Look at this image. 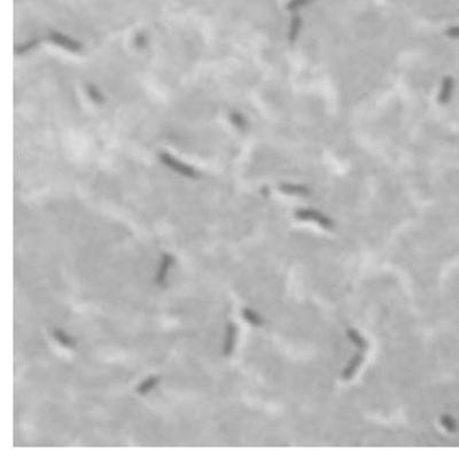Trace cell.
<instances>
[{
    "mask_svg": "<svg viewBox=\"0 0 459 459\" xmlns=\"http://www.w3.org/2000/svg\"><path fill=\"white\" fill-rule=\"evenodd\" d=\"M52 336L56 341H58L59 343H61L63 347L75 348V346H76L75 339L70 337L69 334H67L66 332L60 330V328H54V330L52 331Z\"/></svg>",
    "mask_w": 459,
    "mask_h": 459,
    "instance_id": "cell-3",
    "label": "cell"
},
{
    "mask_svg": "<svg viewBox=\"0 0 459 459\" xmlns=\"http://www.w3.org/2000/svg\"><path fill=\"white\" fill-rule=\"evenodd\" d=\"M311 1H314V0H290L287 4V9L291 12L297 11V9L302 8L304 6L309 5Z\"/></svg>",
    "mask_w": 459,
    "mask_h": 459,
    "instance_id": "cell-7",
    "label": "cell"
},
{
    "mask_svg": "<svg viewBox=\"0 0 459 459\" xmlns=\"http://www.w3.org/2000/svg\"><path fill=\"white\" fill-rule=\"evenodd\" d=\"M447 35L452 38H459V26H452L447 30Z\"/></svg>",
    "mask_w": 459,
    "mask_h": 459,
    "instance_id": "cell-8",
    "label": "cell"
},
{
    "mask_svg": "<svg viewBox=\"0 0 459 459\" xmlns=\"http://www.w3.org/2000/svg\"><path fill=\"white\" fill-rule=\"evenodd\" d=\"M454 88H455V80L451 76H445L443 80H442V85H441V91L440 95H438V102L441 105H447V103L450 101L452 92H454Z\"/></svg>",
    "mask_w": 459,
    "mask_h": 459,
    "instance_id": "cell-2",
    "label": "cell"
},
{
    "mask_svg": "<svg viewBox=\"0 0 459 459\" xmlns=\"http://www.w3.org/2000/svg\"><path fill=\"white\" fill-rule=\"evenodd\" d=\"M173 263H175V259H173L172 255H170V254H163L162 261H161L159 271H157L155 278V283L159 285V286H164V284L167 283L168 272L169 270L171 269Z\"/></svg>",
    "mask_w": 459,
    "mask_h": 459,
    "instance_id": "cell-1",
    "label": "cell"
},
{
    "mask_svg": "<svg viewBox=\"0 0 459 459\" xmlns=\"http://www.w3.org/2000/svg\"><path fill=\"white\" fill-rule=\"evenodd\" d=\"M281 190L285 191L287 193H301V194H306L308 193V189L304 186H300V185H291V184H283L281 185Z\"/></svg>",
    "mask_w": 459,
    "mask_h": 459,
    "instance_id": "cell-6",
    "label": "cell"
},
{
    "mask_svg": "<svg viewBox=\"0 0 459 459\" xmlns=\"http://www.w3.org/2000/svg\"><path fill=\"white\" fill-rule=\"evenodd\" d=\"M302 18H301L300 15L293 16V19H291L290 21V33H288V39H290V43H294L299 38L301 29H302Z\"/></svg>",
    "mask_w": 459,
    "mask_h": 459,
    "instance_id": "cell-4",
    "label": "cell"
},
{
    "mask_svg": "<svg viewBox=\"0 0 459 459\" xmlns=\"http://www.w3.org/2000/svg\"><path fill=\"white\" fill-rule=\"evenodd\" d=\"M157 383H159V378H157L156 375H150L149 378H147V379L144 380L143 383L139 385L138 388H137V391H138V394L140 395L148 394L149 391L156 386Z\"/></svg>",
    "mask_w": 459,
    "mask_h": 459,
    "instance_id": "cell-5",
    "label": "cell"
}]
</instances>
